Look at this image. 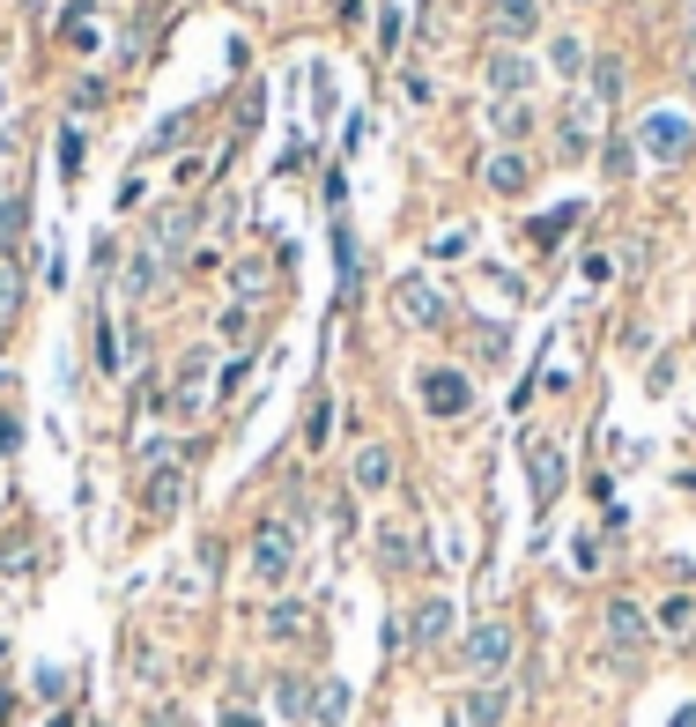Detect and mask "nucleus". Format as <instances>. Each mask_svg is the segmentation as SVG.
I'll return each mask as SVG.
<instances>
[{
    "label": "nucleus",
    "mask_w": 696,
    "mask_h": 727,
    "mask_svg": "<svg viewBox=\"0 0 696 727\" xmlns=\"http://www.w3.org/2000/svg\"><path fill=\"white\" fill-rule=\"evenodd\" d=\"M52 727H75V713H60V720H52Z\"/></svg>",
    "instance_id": "nucleus-38"
},
{
    "label": "nucleus",
    "mask_w": 696,
    "mask_h": 727,
    "mask_svg": "<svg viewBox=\"0 0 696 727\" xmlns=\"http://www.w3.org/2000/svg\"><path fill=\"white\" fill-rule=\"evenodd\" d=\"M178 505H186V468L149 475V513H178Z\"/></svg>",
    "instance_id": "nucleus-19"
},
{
    "label": "nucleus",
    "mask_w": 696,
    "mask_h": 727,
    "mask_svg": "<svg viewBox=\"0 0 696 727\" xmlns=\"http://www.w3.org/2000/svg\"><path fill=\"white\" fill-rule=\"evenodd\" d=\"M104 104V83H75V112H97Z\"/></svg>",
    "instance_id": "nucleus-33"
},
{
    "label": "nucleus",
    "mask_w": 696,
    "mask_h": 727,
    "mask_svg": "<svg viewBox=\"0 0 696 727\" xmlns=\"http://www.w3.org/2000/svg\"><path fill=\"white\" fill-rule=\"evenodd\" d=\"M0 453H15V416L0 409Z\"/></svg>",
    "instance_id": "nucleus-36"
},
{
    "label": "nucleus",
    "mask_w": 696,
    "mask_h": 727,
    "mask_svg": "<svg viewBox=\"0 0 696 727\" xmlns=\"http://www.w3.org/2000/svg\"><path fill=\"white\" fill-rule=\"evenodd\" d=\"M304 631V609L289 601V609H267V639H296Z\"/></svg>",
    "instance_id": "nucleus-25"
},
{
    "label": "nucleus",
    "mask_w": 696,
    "mask_h": 727,
    "mask_svg": "<svg viewBox=\"0 0 696 727\" xmlns=\"http://www.w3.org/2000/svg\"><path fill=\"white\" fill-rule=\"evenodd\" d=\"M0 386H8V372H0Z\"/></svg>",
    "instance_id": "nucleus-39"
},
{
    "label": "nucleus",
    "mask_w": 696,
    "mask_h": 727,
    "mask_svg": "<svg viewBox=\"0 0 696 727\" xmlns=\"http://www.w3.org/2000/svg\"><path fill=\"white\" fill-rule=\"evenodd\" d=\"M571 556H578V572H593V564H600V542H593V535H578Z\"/></svg>",
    "instance_id": "nucleus-32"
},
{
    "label": "nucleus",
    "mask_w": 696,
    "mask_h": 727,
    "mask_svg": "<svg viewBox=\"0 0 696 727\" xmlns=\"http://www.w3.org/2000/svg\"><path fill=\"white\" fill-rule=\"evenodd\" d=\"M533 127V104H496V134H527Z\"/></svg>",
    "instance_id": "nucleus-27"
},
{
    "label": "nucleus",
    "mask_w": 696,
    "mask_h": 727,
    "mask_svg": "<svg viewBox=\"0 0 696 727\" xmlns=\"http://www.w3.org/2000/svg\"><path fill=\"white\" fill-rule=\"evenodd\" d=\"M622 83H630V67H622L615 52H600V60H593V97H600V104H615V97H622Z\"/></svg>",
    "instance_id": "nucleus-21"
},
{
    "label": "nucleus",
    "mask_w": 696,
    "mask_h": 727,
    "mask_svg": "<svg viewBox=\"0 0 696 727\" xmlns=\"http://www.w3.org/2000/svg\"><path fill=\"white\" fill-rule=\"evenodd\" d=\"M97 364H104V372H119V364H126V342L112 335V319L97 327Z\"/></svg>",
    "instance_id": "nucleus-26"
},
{
    "label": "nucleus",
    "mask_w": 696,
    "mask_h": 727,
    "mask_svg": "<svg viewBox=\"0 0 696 727\" xmlns=\"http://www.w3.org/2000/svg\"><path fill=\"white\" fill-rule=\"evenodd\" d=\"M260 120H267V97H260V89H245V97H238V134H252Z\"/></svg>",
    "instance_id": "nucleus-28"
},
{
    "label": "nucleus",
    "mask_w": 696,
    "mask_h": 727,
    "mask_svg": "<svg viewBox=\"0 0 696 727\" xmlns=\"http://www.w3.org/2000/svg\"><path fill=\"white\" fill-rule=\"evenodd\" d=\"M504 661H511V624H474V631H467V668H474L482 684H496Z\"/></svg>",
    "instance_id": "nucleus-4"
},
{
    "label": "nucleus",
    "mask_w": 696,
    "mask_h": 727,
    "mask_svg": "<svg viewBox=\"0 0 696 727\" xmlns=\"http://www.w3.org/2000/svg\"><path fill=\"white\" fill-rule=\"evenodd\" d=\"M349 705H356V698H349V684H333V676H319V684H312V720H319V727H341V720H349Z\"/></svg>",
    "instance_id": "nucleus-14"
},
{
    "label": "nucleus",
    "mask_w": 696,
    "mask_h": 727,
    "mask_svg": "<svg viewBox=\"0 0 696 727\" xmlns=\"http://www.w3.org/2000/svg\"><path fill=\"white\" fill-rule=\"evenodd\" d=\"M252 572H260L267 587H282L289 572H296V527H289V519H260V535H252Z\"/></svg>",
    "instance_id": "nucleus-1"
},
{
    "label": "nucleus",
    "mask_w": 696,
    "mask_h": 727,
    "mask_svg": "<svg viewBox=\"0 0 696 727\" xmlns=\"http://www.w3.org/2000/svg\"><path fill=\"white\" fill-rule=\"evenodd\" d=\"M393 312H401L408 327H438V319H445V298H438L422 275H401V290H393Z\"/></svg>",
    "instance_id": "nucleus-7"
},
{
    "label": "nucleus",
    "mask_w": 696,
    "mask_h": 727,
    "mask_svg": "<svg viewBox=\"0 0 696 727\" xmlns=\"http://www.w3.org/2000/svg\"><path fill=\"white\" fill-rule=\"evenodd\" d=\"M215 327H223V342H245V327H252V319H245V304H230V312H223Z\"/></svg>",
    "instance_id": "nucleus-30"
},
{
    "label": "nucleus",
    "mask_w": 696,
    "mask_h": 727,
    "mask_svg": "<svg viewBox=\"0 0 696 727\" xmlns=\"http://www.w3.org/2000/svg\"><path fill=\"white\" fill-rule=\"evenodd\" d=\"M356 490H393V446H364L356 453Z\"/></svg>",
    "instance_id": "nucleus-16"
},
{
    "label": "nucleus",
    "mask_w": 696,
    "mask_h": 727,
    "mask_svg": "<svg viewBox=\"0 0 696 727\" xmlns=\"http://www.w3.org/2000/svg\"><path fill=\"white\" fill-rule=\"evenodd\" d=\"M490 23H496V38L504 45H519V38L541 30V8H533V0H490Z\"/></svg>",
    "instance_id": "nucleus-11"
},
{
    "label": "nucleus",
    "mask_w": 696,
    "mask_h": 727,
    "mask_svg": "<svg viewBox=\"0 0 696 727\" xmlns=\"http://www.w3.org/2000/svg\"><path fill=\"white\" fill-rule=\"evenodd\" d=\"M490 186H496V193H527V186H533V164L519 156V149H496V156H490Z\"/></svg>",
    "instance_id": "nucleus-15"
},
{
    "label": "nucleus",
    "mask_w": 696,
    "mask_h": 727,
    "mask_svg": "<svg viewBox=\"0 0 696 727\" xmlns=\"http://www.w3.org/2000/svg\"><path fill=\"white\" fill-rule=\"evenodd\" d=\"M408 639H415V645H438V639H452V601H445V594H430L422 609H415Z\"/></svg>",
    "instance_id": "nucleus-13"
},
{
    "label": "nucleus",
    "mask_w": 696,
    "mask_h": 727,
    "mask_svg": "<svg viewBox=\"0 0 696 727\" xmlns=\"http://www.w3.org/2000/svg\"><path fill=\"white\" fill-rule=\"evenodd\" d=\"M564 475H571L564 446H556V438H527V482H533V505H541V513L564 498Z\"/></svg>",
    "instance_id": "nucleus-2"
},
{
    "label": "nucleus",
    "mask_w": 696,
    "mask_h": 727,
    "mask_svg": "<svg viewBox=\"0 0 696 727\" xmlns=\"http://www.w3.org/2000/svg\"><path fill=\"white\" fill-rule=\"evenodd\" d=\"M689 616H696V601H689V594H674L667 609H659V624H667V631H689Z\"/></svg>",
    "instance_id": "nucleus-29"
},
{
    "label": "nucleus",
    "mask_w": 696,
    "mask_h": 727,
    "mask_svg": "<svg viewBox=\"0 0 696 727\" xmlns=\"http://www.w3.org/2000/svg\"><path fill=\"white\" fill-rule=\"evenodd\" d=\"M201 379H207V356H186V364H178V416L201 409Z\"/></svg>",
    "instance_id": "nucleus-22"
},
{
    "label": "nucleus",
    "mask_w": 696,
    "mask_h": 727,
    "mask_svg": "<svg viewBox=\"0 0 696 727\" xmlns=\"http://www.w3.org/2000/svg\"><path fill=\"white\" fill-rule=\"evenodd\" d=\"M126 298H156V290H164V246H156V238H141V246H134V253H126Z\"/></svg>",
    "instance_id": "nucleus-6"
},
{
    "label": "nucleus",
    "mask_w": 696,
    "mask_h": 727,
    "mask_svg": "<svg viewBox=\"0 0 696 727\" xmlns=\"http://www.w3.org/2000/svg\"><path fill=\"white\" fill-rule=\"evenodd\" d=\"M15 319H23V253L0 246V342L15 335Z\"/></svg>",
    "instance_id": "nucleus-10"
},
{
    "label": "nucleus",
    "mask_w": 696,
    "mask_h": 727,
    "mask_svg": "<svg viewBox=\"0 0 696 727\" xmlns=\"http://www.w3.org/2000/svg\"><path fill=\"white\" fill-rule=\"evenodd\" d=\"M378 556L401 572V564H422V542H415L408 527H385V535H378Z\"/></svg>",
    "instance_id": "nucleus-20"
},
{
    "label": "nucleus",
    "mask_w": 696,
    "mask_h": 727,
    "mask_svg": "<svg viewBox=\"0 0 696 727\" xmlns=\"http://www.w3.org/2000/svg\"><path fill=\"white\" fill-rule=\"evenodd\" d=\"M571 223H578V201H564V209H556V215H548V223H541V238H564Z\"/></svg>",
    "instance_id": "nucleus-31"
},
{
    "label": "nucleus",
    "mask_w": 696,
    "mask_h": 727,
    "mask_svg": "<svg viewBox=\"0 0 696 727\" xmlns=\"http://www.w3.org/2000/svg\"><path fill=\"white\" fill-rule=\"evenodd\" d=\"M674 727H696V705H682V713H674Z\"/></svg>",
    "instance_id": "nucleus-37"
},
{
    "label": "nucleus",
    "mask_w": 696,
    "mask_h": 727,
    "mask_svg": "<svg viewBox=\"0 0 696 727\" xmlns=\"http://www.w3.org/2000/svg\"><path fill=\"white\" fill-rule=\"evenodd\" d=\"M215 727H260V713H245V705H223V720Z\"/></svg>",
    "instance_id": "nucleus-34"
},
{
    "label": "nucleus",
    "mask_w": 696,
    "mask_h": 727,
    "mask_svg": "<svg viewBox=\"0 0 696 727\" xmlns=\"http://www.w3.org/2000/svg\"><path fill=\"white\" fill-rule=\"evenodd\" d=\"M504 713H511V690H504V684H482L467 705H459V727H496Z\"/></svg>",
    "instance_id": "nucleus-12"
},
{
    "label": "nucleus",
    "mask_w": 696,
    "mask_h": 727,
    "mask_svg": "<svg viewBox=\"0 0 696 727\" xmlns=\"http://www.w3.org/2000/svg\"><path fill=\"white\" fill-rule=\"evenodd\" d=\"M186 134H193V112H178V120H164V127L149 134V149H156V156H170V149H178Z\"/></svg>",
    "instance_id": "nucleus-24"
},
{
    "label": "nucleus",
    "mask_w": 696,
    "mask_h": 727,
    "mask_svg": "<svg viewBox=\"0 0 696 727\" xmlns=\"http://www.w3.org/2000/svg\"><path fill=\"white\" fill-rule=\"evenodd\" d=\"M637 141L653 149L659 164H682V156L696 149V127L682 120V112H645V127H637Z\"/></svg>",
    "instance_id": "nucleus-3"
},
{
    "label": "nucleus",
    "mask_w": 696,
    "mask_h": 727,
    "mask_svg": "<svg viewBox=\"0 0 696 727\" xmlns=\"http://www.w3.org/2000/svg\"><path fill=\"white\" fill-rule=\"evenodd\" d=\"M608 645H615V661H630V653L645 645V609H637L630 594L608 601Z\"/></svg>",
    "instance_id": "nucleus-9"
},
{
    "label": "nucleus",
    "mask_w": 696,
    "mask_h": 727,
    "mask_svg": "<svg viewBox=\"0 0 696 727\" xmlns=\"http://www.w3.org/2000/svg\"><path fill=\"white\" fill-rule=\"evenodd\" d=\"M482 75H490V89H496V97H504V104H519V97H527V89H533V60H527V52H519V45H496V52H490V67H482Z\"/></svg>",
    "instance_id": "nucleus-5"
},
{
    "label": "nucleus",
    "mask_w": 696,
    "mask_h": 727,
    "mask_svg": "<svg viewBox=\"0 0 696 727\" xmlns=\"http://www.w3.org/2000/svg\"><path fill=\"white\" fill-rule=\"evenodd\" d=\"M333 260H341V298H356L364 290V253H356L349 230H333Z\"/></svg>",
    "instance_id": "nucleus-18"
},
{
    "label": "nucleus",
    "mask_w": 696,
    "mask_h": 727,
    "mask_svg": "<svg viewBox=\"0 0 696 727\" xmlns=\"http://www.w3.org/2000/svg\"><path fill=\"white\" fill-rule=\"evenodd\" d=\"M548 67H556V75H585V45L556 38V45H548Z\"/></svg>",
    "instance_id": "nucleus-23"
},
{
    "label": "nucleus",
    "mask_w": 696,
    "mask_h": 727,
    "mask_svg": "<svg viewBox=\"0 0 696 727\" xmlns=\"http://www.w3.org/2000/svg\"><path fill=\"white\" fill-rule=\"evenodd\" d=\"M467 401H474L467 372H430V379H422V409H430V416H467Z\"/></svg>",
    "instance_id": "nucleus-8"
},
{
    "label": "nucleus",
    "mask_w": 696,
    "mask_h": 727,
    "mask_svg": "<svg viewBox=\"0 0 696 727\" xmlns=\"http://www.w3.org/2000/svg\"><path fill=\"white\" fill-rule=\"evenodd\" d=\"M149 727H186V713H178V705H156V713H149Z\"/></svg>",
    "instance_id": "nucleus-35"
},
{
    "label": "nucleus",
    "mask_w": 696,
    "mask_h": 727,
    "mask_svg": "<svg viewBox=\"0 0 696 727\" xmlns=\"http://www.w3.org/2000/svg\"><path fill=\"white\" fill-rule=\"evenodd\" d=\"M275 713L282 720H312V684L304 676H275Z\"/></svg>",
    "instance_id": "nucleus-17"
}]
</instances>
